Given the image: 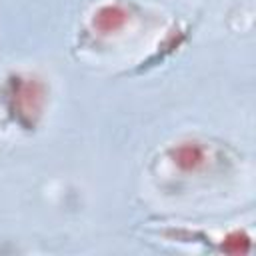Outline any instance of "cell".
<instances>
[{
	"label": "cell",
	"mask_w": 256,
	"mask_h": 256,
	"mask_svg": "<svg viewBox=\"0 0 256 256\" xmlns=\"http://www.w3.org/2000/svg\"><path fill=\"white\" fill-rule=\"evenodd\" d=\"M200 162H202V154H200L198 148H182L180 154H178V164H180L182 168L194 170Z\"/></svg>",
	"instance_id": "1"
}]
</instances>
